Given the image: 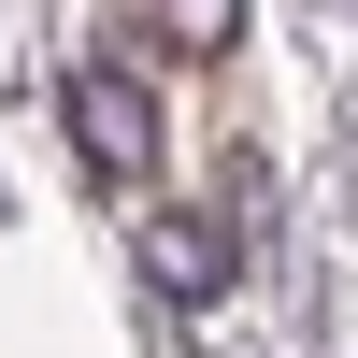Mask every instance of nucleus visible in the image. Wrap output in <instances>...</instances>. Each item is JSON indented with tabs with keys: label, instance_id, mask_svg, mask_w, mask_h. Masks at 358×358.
<instances>
[{
	"label": "nucleus",
	"instance_id": "obj_1",
	"mask_svg": "<svg viewBox=\"0 0 358 358\" xmlns=\"http://www.w3.org/2000/svg\"><path fill=\"white\" fill-rule=\"evenodd\" d=\"M72 143H86L101 172H143V158H158V115H143V86L115 72V57H86V72H72Z\"/></svg>",
	"mask_w": 358,
	"mask_h": 358
},
{
	"label": "nucleus",
	"instance_id": "obj_2",
	"mask_svg": "<svg viewBox=\"0 0 358 358\" xmlns=\"http://www.w3.org/2000/svg\"><path fill=\"white\" fill-rule=\"evenodd\" d=\"M143 273H158L172 301H215V287H229V229L215 215H158V229H143Z\"/></svg>",
	"mask_w": 358,
	"mask_h": 358
},
{
	"label": "nucleus",
	"instance_id": "obj_3",
	"mask_svg": "<svg viewBox=\"0 0 358 358\" xmlns=\"http://www.w3.org/2000/svg\"><path fill=\"white\" fill-rule=\"evenodd\" d=\"M158 15H172L187 57H229V43H244V0H158Z\"/></svg>",
	"mask_w": 358,
	"mask_h": 358
}]
</instances>
